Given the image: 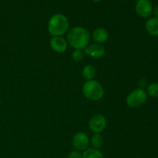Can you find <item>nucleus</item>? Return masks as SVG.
Returning a JSON list of instances; mask_svg holds the SVG:
<instances>
[{
	"instance_id": "f257e3e1",
	"label": "nucleus",
	"mask_w": 158,
	"mask_h": 158,
	"mask_svg": "<svg viewBox=\"0 0 158 158\" xmlns=\"http://www.w3.org/2000/svg\"><path fill=\"white\" fill-rule=\"evenodd\" d=\"M90 33L81 26L72 28L67 33V43L75 49H84L90 43Z\"/></svg>"
},
{
	"instance_id": "f03ea898",
	"label": "nucleus",
	"mask_w": 158,
	"mask_h": 158,
	"mask_svg": "<svg viewBox=\"0 0 158 158\" xmlns=\"http://www.w3.org/2000/svg\"><path fill=\"white\" fill-rule=\"evenodd\" d=\"M69 29V21L63 14H55L48 23V31L52 36H62Z\"/></svg>"
},
{
	"instance_id": "7ed1b4c3",
	"label": "nucleus",
	"mask_w": 158,
	"mask_h": 158,
	"mask_svg": "<svg viewBox=\"0 0 158 158\" xmlns=\"http://www.w3.org/2000/svg\"><path fill=\"white\" fill-rule=\"evenodd\" d=\"M83 94L88 100L97 101L103 98L104 89L102 85L97 80H86L82 88Z\"/></svg>"
},
{
	"instance_id": "20e7f679",
	"label": "nucleus",
	"mask_w": 158,
	"mask_h": 158,
	"mask_svg": "<svg viewBox=\"0 0 158 158\" xmlns=\"http://www.w3.org/2000/svg\"><path fill=\"white\" fill-rule=\"evenodd\" d=\"M148 94L142 88H138L133 90L126 99L127 104L132 108L140 107L147 101Z\"/></svg>"
},
{
	"instance_id": "39448f33",
	"label": "nucleus",
	"mask_w": 158,
	"mask_h": 158,
	"mask_svg": "<svg viewBox=\"0 0 158 158\" xmlns=\"http://www.w3.org/2000/svg\"><path fill=\"white\" fill-rule=\"evenodd\" d=\"M106 126V120L102 114L94 115L89 122V127L92 132L100 134L103 132Z\"/></svg>"
},
{
	"instance_id": "423d86ee",
	"label": "nucleus",
	"mask_w": 158,
	"mask_h": 158,
	"mask_svg": "<svg viewBox=\"0 0 158 158\" xmlns=\"http://www.w3.org/2000/svg\"><path fill=\"white\" fill-rule=\"evenodd\" d=\"M83 52L88 56L94 59H100L104 56L106 53V49L102 45L98 43H92L89 44L84 49Z\"/></svg>"
},
{
	"instance_id": "0eeeda50",
	"label": "nucleus",
	"mask_w": 158,
	"mask_h": 158,
	"mask_svg": "<svg viewBox=\"0 0 158 158\" xmlns=\"http://www.w3.org/2000/svg\"><path fill=\"white\" fill-rule=\"evenodd\" d=\"M89 144V139L87 134L83 132H78L73 137V145L77 151H85Z\"/></svg>"
},
{
	"instance_id": "6e6552de",
	"label": "nucleus",
	"mask_w": 158,
	"mask_h": 158,
	"mask_svg": "<svg viewBox=\"0 0 158 158\" xmlns=\"http://www.w3.org/2000/svg\"><path fill=\"white\" fill-rule=\"evenodd\" d=\"M136 12L142 18H148L152 14V4L149 0H139L136 4Z\"/></svg>"
},
{
	"instance_id": "1a4fd4ad",
	"label": "nucleus",
	"mask_w": 158,
	"mask_h": 158,
	"mask_svg": "<svg viewBox=\"0 0 158 158\" xmlns=\"http://www.w3.org/2000/svg\"><path fill=\"white\" fill-rule=\"evenodd\" d=\"M49 45L52 50L61 53L67 49L68 43L63 36H52L49 42Z\"/></svg>"
},
{
	"instance_id": "9d476101",
	"label": "nucleus",
	"mask_w": 158,
	"mask_h": 158,
	"mask_svg": "<svg viewBox=\"0 0 158 158\" xmlns=\"http://www.w3.org/2000/svg\"><path fill=\"white\" fill-rule=\"evenodd\" d=\"M92 38L95 43L101 44L107 41L109 38V33L104 28H98L93 32Z\"/></svg>"
},
{
	"instance_id": "9b49d317",
	"label": "nucleus",
	"mask_w": 158,
	"mask_h": 158,
	"mask_svg": "<svg viewBox=\"0 0 158 158\" xmlns=\"http://www.w3.org/2000/svg\"><path fill=\"white\" fill-rule=\"evenodd\" d=\"M147 32L152 36H158V18L151 17L145 23Z\"/></svg>"
},
{
	"instance_id": "f8f14e48",
	"label": "nucleus",
	"mask_w": 158,
	"mask_h": 158,
	"mask_svg": "<svg viewBox=\"0 0 158 158\" xmlns=\"http://www.w3.org/2000/svg\"><path fill=\"white\" fill-rule=\"evenodd\" d=\"M96 69L91 65H86L82 70V75L86 80H92L96 77Z\"/></svg>"
},
{
	"instance_id": "ddd939ff",
	"label": "nucleus",
	"mask_w": 158,
	"mask_h": 158,
	"mask_svg": "<svg viewBox=\"0 0 158 158\" xmlns=\"http://www.w3.org/2000/svg\"><path fill=\"white\" fill-rule=\"evenodd\" d=\"M82 154L83 158H104L103 154L95 148H87Z\"/></svg>"
},
{
	"instance_id": "4468645a",
	"label": "nucleus",
	"mask_w": 158,
	"mask_h": 158,
	"mask_svg": "<svg viewBox=\"0 0 158 158\" xmlns=\"http://www.w3.org/2000/svg\"><path fill=\"white\" fill-rule=\"evenodd\" d=\"M90 143L94 147L93 148L99 150L103 145V137L100 134H94L91 137Z\"/></svg>"
},
{
	"instance_id": "2eb2a0df",
	"label": "nucleus",
	"mask_w": 158,
	"mask_h": 158,
	"mask_svg": "<svg viewBox=\"0 0 158 158\" xmlns=\"http://www.w3.org/2000/svg\"><path fill=\"white\" fill-rule=\"evenodd\" d=\"M148 95L153 98H158V83H152L148 86Z\"/></svg>"
},
{
	"instance_id": "dca6fc26",
	"label": "nucleus",
	"mask_w": 158,
	"mask_h": 158,
	"mask_svg": "<svg viewBox=\"0 0 158 158\" xmlns=\"http://www.w3.org/2000/svg\"><path fill=\"white\" fill-rule=\"evenodd\" d=\"M84 52L80 49H75L72 53V59L75 62H80L83 60Z\"/></svg>"
},
{
	"instance_id": "f3484780",
	"label": "nucleus",
	"mask_w": 158,
	"mask_h": 158,
	"mask_svg": "<svg viewBox=\"0 0 158 158\" xmlns=\"http://www.w3.org/2000/svg\"><path fill=\"white\" fill-rule=\"evenodd\" d=\"M68 158H83V154L79 151H72L69 153Z\"/></svg>"
},
{
	"instance_id": "a211bd4d",
	"label": "nucleus",
	"mask_w": 158,
	"mask_h": 158,
	"mask_svg": "<svg viewBox=\"0 0 158 158\" xmlns=\"http://www.w3.org/2000/svg\"><path fill=\"white\" fill-rule=\"evenodd\" d=\"M154 15H156L155 17H157V18H158V5H157V6H156L155 8H154Z\"/></svg>"
},
{
	"instance_id": "6ab92c4d",
	"label": "nucleus",
	"mask_w": 158,
	"mask_h": 158,
	"mask_svg": "<svg viewBox=\"0 0 158 158\" xmlns=\"http://www.w3.org/2000/svg\"><path fill=\"white\" fill-rule=\"evenodd\" d=\"M94 2H101L102 0H93Z\"/></svg>"
}]
</instances>
